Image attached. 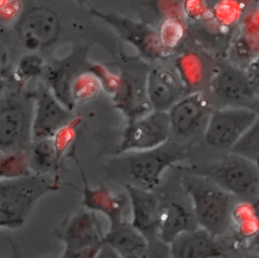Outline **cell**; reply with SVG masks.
<instances>
[{
    "label": "cell",
    "instance_id": "cell-5",
    "mask_svg": "<svg viewBox=\"0 0 259 258\" xmlns=\"http://www.w3.org/2000/svg\"><path fill=\"white\" fill-rule=\"evenodd\" d=\"M126 154L128 171L137 182L136 185L150 190L160 183L166 169L182 161L186 156L184 148L172 140L151 150Z\"/></svg>",
    "mask_w": 259,
    "mask_h": 258
},
{
    "label": "cell",
    "instance_id": "cell-12",
    "mask_svg": "<svg viewBox=\"0 0 259 258\" xmlns=\"http://www.w3.org/2000/svg\"><path fill=\"white\" fill-rule=\"evenodd\" d=\"M15 29L22 46L30 52L45 50L59 36L58 15L47 7H31L16 22Z\"/></svg>",
    "mask_w": 259,
    "mask_h": 258
},
{
    "label": "cell",
    "instance_id": "cell-9",
    "mask_svg": "<svg viewBox=\"0 0 259 258\" xmlns=\"http://www.w3.org/2000/svg\"><path fill=\"white\" fill-rule=\"evenodd\" d=\"M171 140L167 111L152 110L142 117L127 121L121 135L118 153L146 151Z\"/></svg>",
    "mask_w": 259,
    "mask_h": 258
},
{
    "label": "cell",
    "instance_id": "cell-15",
    "mask_svg": "<svg viewBox=\"0 0 259 258\" xmlns=\"http://www.w3.org/2000/svg\"><path fill=\"white\" fill-rule=\"evenodd\" d=\"M146 89L153 110L168 111L185 95V85L181 76L165 67L149 69Z\"/></svg>",
    "mask_w": 259,
    "mask_h": 258
},
{
    "label": "cell",
    "instance_id": "cell-29",
    "mask_svg": "<svg viewBox=\"0 0 259 258\" xmlns=\"http://www.w3.org/2000/svg\"><path fill=\"white\" fill-rule=\"evenodd\" d=\"M81 119L79 117H74L68 124L63 126L54 137L53 142L58 158L61 160L62 156L72 144L76 135V127L80 123Z\"/></svg>",
    "mask_w": 259,
    "mask_h": 258
},
{
    "label": "cell",
    "instance_id": "cell-7",
    "mask_svg": "<svg viewBox=\"0 0 259 258\" xmlns=\"http://www.w3.org/2000/svg\"><path fill=\"white\" fill-rule=\"evenodd\" d=\"M258 113L246 106H226L212 110L203 137L208 145L231 150L258 117Z\"/></svg>",
    "mask_w": 259,
    "mask_h": 258
},
{
    "label": "cell",
    "instance_id": "cell-19",
    "mask_svg": "<svg viewBox=\"0 0 259 258\" xmlns=\"http://www.w3.org/2000/svg\"><path fill=\"white\" fill-rule=\"evenodd\" d=\"M83 188L82 203L86 209L94 212L103 213L109 221V227L114 226L123 221L124 196L111 193L105 186L100 185L97 188H92L87 183L84 172L80 169Z\"/></svg>",
    "mask_w": 259,
    "mask_h": 258
},
{
    "label": "cell",
    "instance_id": "cell-21",
    "mask_svg": "<svg viewBox=\"0 0 259 258\" xmlns=\"http://www.w3.org/2000/svg\"><path fill=\"white\" fill-rule=\"evenodd\" d=\"M193 217L183 204L168 200L160 202L158 216V238L170 244L181 233L197 228Z\"/></svg>",
    "mask_w": 259,
    "mask_h": 258
},
{
    "label": "cell",
    "instance_id": "cell-16",
    "mask_svg": "<svg viewBox=\"0 0 259 258\" xmlns=\"http://www.w3.org/2000/svg\"><path fill=\"white\" fill-rule=\"evenodd\" d=\"M125 190L132 206L131 224L149 241L158 238L160 200L150 189L126 183Z\"/></svg>",
    "mask_w": 259,
    "mask_h": 258
},
{
    "label": "cell",
    "instance_id": "cell-27",
    "mask_svg": "<svg viewBox=\"0 0 259 258\" xmlns=\"http://www.w3.org/2000/svg\"><path fill=\"white\" fill-rule=\"evenodd\" d=\"M158 35L163 48L172 53V51L179 45L185 34V27L183 23L174 16H168L161 22Z\"/></svg>",
    "mask_w": 259,
    "mask_h": 258
},
{
    "label": "cell",
    "instance_id": "cell-13",
    "mask_svg": "<svg viewBox=\"0 0 259 258\" xmlns=\"http://www.w3.org/2000/svg\"><path fill=\"white\" fill-rule=\"evenodd\" d=\"M65 251H81L100 247L104 243V233L94 211L81 210L69 219L57 232Z\"/></svg>",
    "mask_w": 259,
    "mask_h": 258
},
{
    "label": "cell",
    "instance_id": "cell-18",
    "mask_svg": "<svg viewBox=\"0 0 259 258\" xmlns=\"http://www.w3.org/2000/svg\"><path fill=\"white\" fill-rule=\"evenodd\" d=\"M82 58L79 56H69L65 59L57 60L51 65H46L45 77L47 87L50 89L56 99L66 108L72 110L75 102L71 97V84L76 77L77 66L81 65Z\"/></svg>",
    "mask_w": 259,
    "mask_h": 258
},
{
    "label": "cell",
    "instance_id": "cell-28",
    "mask_svg": "<svg viewBox=\"0 0 259 258\" xmlns=\"http://www.w3.org/2000/svg\"><path fill=\"white\" fill-rule=\"evenodd\" d=\"M86 71L95 76L100 84L101 89H103L107 94L114 96L120 84L119 75H115L109 72L107 68L101 64H91L88 66Z\"/></svg>",
    "mask_w": 259,
    "mask_h": 258
},
{
    "label": "cell",
    "instance_id": "cell-37",
    "mask_svg": "<svg viewBox=\"0 0 259 258\" xmlns=\"http://www.w3.org/2000/svg\"><path fill=\"white\" fill-rule=\"evenodd\" d=\"M255 206L257 207V209L259 210V198H258V200H257V202H256V204H255Z\"/></svg>",
    "mask_w": 259,
    "mask_h": 258
},
{
    "label": "cell",
    "instance_id": "cell-26",
    "mask_svg": "<svg viewBox=\"0 0 259 258\" xmlns=\"http://www.w3.org/2000/svg\"><path fill=\"white\" fill-rule=\"evenodd\" d=\"M101 89L98 80L90 72L84 71L76 75L71 84V97L75 104L95 98Z\"/></svg>",
    "mask_w": 259,
    "mask_h": 258
},
{
    "label": "cell",
    "instance_id": "cell-39",
    "mask_svg": "<svg viewBox=\"0 0 259 258\" xmlns=\"http://www.w3.org/2000/svg\"><path fill=\"white\" fill-rule=\"evenodd\" d=\"M10 258H18V256H17V254H16L15 256H13V257H10Z\"/></svg>",
    "mask_w": 259,
    "mask_h": 258
},
{
    "label": "cell",
    "instance_id": "cell-36",
    "mask_svg": "<svg viewBox=\"0 0 259 258\" xmlns=\"http://www.w3.org/2000/svg\"><path fill=\"white\" fill-rule=\"evenodd\" d=\"M6 1H7V0H0V8L6 3Z\"/></svg>",
    "mask_w": 259,
    "mask_h": 258
},
{
    "label": "cell",
    "instance_id": "cell-32",
    "mask_svg": "<svg viewBox=\"0 0 259 258\" xmlns=\"http://www.w3.org/2000/svg\"><path fill=\"white\" fill-rule=\"evenodd\" d=\"M19 0H7L6 3L0 8V20L2 22H9L19 14L20 11Z\"/></svg>",
    "mask_w": 259,
    "mask_h": 258
},
{
    "label": "cell",
    "instance_id": "cell-38",
    "mask_svg": "<svg viewBox=\"0 0 259 258\" xmlns=\"http://www.w3.org/2000/svg\"><path fill=\"white\" fill-rule=\"evenodd\" d=\"M248 258H259V255H255V256H251V257H248Z\"/></svg>",
    "mask_w": 259,
    "mask_h": 258
},
{
    "label": "cell",
    "instance_id": "cell-34",
    "mask_svg": "<svg viewBox=\"0 0 259 258\" xmlns=\"http://www.w3.org/2000/svg\"><path fill=\"white\" fill-rule=\"evenodd\" d=\"M94 258H121L117 252L107 243H103L98 249Z\"/></svg>",
    "mask_w": 259,
    "mask_h": 258
},
{
    "label": "cell",
    "instance_id": "cell-11",
    "mask_svg": "<svg viewBox=\"0 0 259 258\" xmlns=\"http://www.w3.org/2000/svg\"><path fill=\"white\" fill-rule=\"evenodd\" d=\"M29 94L33 100L32 142L53 139L63 126L74 118L72 110L60 103L47 86L40 84Z\"/></svg>",
    "mask_w": 259,
    "mask_h": 258
},
{
    "label": "cell",
    "instance_id": "cell-1",
    "mask_svg": "<svg viewBox=\"0 0 259 258\" xmlns=\"http://www.w3.org/2000/svg\"><path fill=\"white\" fill-rule=\"evenodd\" d=\"M181 186L191 199L192 213L199 228L213 237L231 227L234 196L201 174L190 172L181 176Z\"/></svg>",
    "mask_w": 259,
    "mask_h": 258
},
{
    "label": "cell",
    "instance_id": "cell-31",
    "mask_svg": "<svg viewBox=\"0 0 259 258\" xmlns=\"http://www.w3.org/2000/svg\"><path fill=\"white\" fill-rule=\"evenodd\" d=\"M147 258H171L169 245L159 238L149 241V251Z\"/></svg>",
    "mask_w": 259,
    "mask_h": 258
},
{
    "label": "cell",
    "instance_id": "cell-33",
    "mask_svg": "<svg viewBox=\"0 0 259 258\" xmlns=\"http://www.w3.org/2000/svg\"><path fill=\"white\" fill-rule=\"evenodd\" d=\"M246 71L255 84V87L259 93V55L248 65Z\"/></svg>",
    "mask_w": 259,
    "mask_h": 258
},
{
    "label": "cell",
    "instance_id": "cell-25",
    "mask_svg": "<svg viewBox=\"0 0 259 258\" xmlns=\"http://www.w3.org/2000/svg\"><path fill=\"white\" fill-rule=\"evenodd\" d=\"M27 152L0 154V179H12L31 175Z\"/></svg>",
    "mask_w": 259,
    "mask_h": 258
},
{
    "label": "cell",
    "instance_id": "cell-23",
    "mask_svg": "<svg viewBox=\"0 0 259 258\" xmlns=\"http://www.w3.org/2000/svg\"><path fill=\"white\" fill-rule=\"evenodd\" d=\"M233 223L238 235L253 238L259 234V210L253 203L239 201L232 209L231 225Z\"/></svg>",
    "mask_w": 259,
    "mask_h": 258
},
{
    "label": "cell",
    "instance_id": "cell-20",
    "mask_svg": "<svg viewBox=\"0 0 259 258\" xmlns=\"http://www.w3.org/2000/svg\"><path fill=\"white\" fill-rule=\"evenodd\" d=\"M104 242L111 246L121 258H147L149 242L131 222L125 220L109 227Z\"/></svg>",
    "mask_w": 259,
    "mask_h": 258
},
{
    "label": "cell",
    "instance_id": "cell-14",
    "mask_svg": "<svg viewBox=\"0 0 259 258\" xmlns=\"http://www.w3.org/2000/svg\"><path fill=\"white\" fill-rule=\"evenodd\" d=\"M210 90L213 96L231 106H246L258 94L247 71L237 66L221 68L210 80Z\"/></svg>",
    "mask_w": 259,
    "mask_h": 258
},
{
    "label": "cell",
    "instance_id": "cell-35",
    "mask_svg": "<svg viewBox=\"0 0 259 258\" xmlns=\"http://www.w3.org/2000/svg\"><path fill=\"white\" fill-rule=\"evenodd\" d=\"M75 2H77L79 5H85L88 3V0H74Z\"/></svg>",
    "mask_w": 259,
    "mask_h": 258
},
{
    "label": "cell",
    "instance_id": "cell-10",
    "mask_svg": "<svg viewBox=\"0 0 259 258\" xmlns=\"http://www.w3.org/2000/svg\"><path fill=\"white\" fill-rule=\"evenodd\" d=\"M148 67L140 63L124 65L121 68L120 84L117 92L112 96L114 105L126 117L127 121L135 120L153 110L147 95Z\"/></svg>",
    "mask_w": 259,
    "mask_h": 258
},
{
    "label": "cell",
    "instance_id": "cell-24",
    "mask_svg": "<svg viewBox=\"0 0 259 258\" xmlns=\"http://www.w3.org/2000/svg\"><path fill=\"white\" fill-rule=\"evenodd\" d=\"M229 152L247 159L259 168V115Z\"/></svg>",
    "mask_w": 259,
    "mask_h": 258
},
{
    "label": "cell",
    "instance_id": "cell-22",
    "mask_svg": "<svg viewBox=\"0 0 259 258\" xmlns=\"http://www.w3.org/2000/svg\"><path fill=\"white\" fill-rule=\"evenodd\" d=\"M27 159L31 173L36 175H50L60 162L53 139L32 142L27 151Z\"/></svg>",
    "mask_w": 259,
    "mask_h": 258
},
{
    "label": "cell",
    "instance_id": "cell-30",
    "mask_svg": "<svg viewBox=\"0 0 259 258\" xmlns=\"http://www.w3.org/2000/svg\"><path fill=\"white\" fill-rule=\"evenodd\" d=\"M46 64L42 59L37 55L30 54L23 56L19 61L17 68V75L20 77L21 81L31 79L37 76H40L45 73Z\"/></svg>",
    "mask_w": 259,
    "mask_h": 258
},
{
    "label": "cell",
    "instance_id": "cell-4",
    "mask_svg": "<svg viewBox=\"0 0 259 258\" xmlns=\"http://www.w3.org/2000/svg\"><path fill=\"white\" fill-rule=\"evenodd\" d=\"M194 172L206 176L239 201L256 204L259 198V168L241 156L230 153Z\"/></svg>",
    "mask_w": 259,
    "mask_h": 258
},
{
    "label": "cell",
    "instance_id": "cell-17",
    "mask_svg": "<svg viewBox=\"0 0 259 258\" xmlns=\"http://www.w3.org/2000/svg\"><path fill=\"white\" fill-rule=\"evenodd\" d=\"M169 249L171 258H220L224 254L215 237L199 227L181 233Z\"/></svg>",
    "mask_w": 259,
    "mask_h": 258
},
{
    "label": "cell",
    "instance_id": "cell-8",
    "mask_svg": "<svg viewBox=\"0 0 259 258\" xmlns=\"http://www.w3.org/2000/svg\"><path fill=\"white\" fill-rule=\"evenodd\" d=\"M213 109L211 98L205 91L185 94L167 111L171 137L190 139L203 135Z\"/></svg>",
    "mask_w": 259,
    "mask_h": 258
},
{
    "label": "cell",
    "instance_id": "cell-2",
    "mask_svg": "<svg viewBox=\"0 0 259 258\" xmlns=\"http://www.w3.org/2000/svg\"><path fill=\"white\" fill-rule=\"evenodd\" d=\"M59 187V179L50 175L0 179V229L22 227L38 200Z\"/></svg>",
    "mask_w": 259,
    "mask_h": 258
},
{
    "label": "cell",
    "instance_id": "cell-6",
    "mask_svg": "<svg viewBox=\"0 0 259 258\" xmlns=\"http://www.w3.org/2000/svg\"><path fill=\"white\" fill-rule=\"evenodd\" d=\"M90 13L111 26L119 38L135 47L143 60L160 61L172 55L163 48L158 31L153 26L116 13L102 12L93 7H90Z\"/></svg>",
    "mask_w": 259,
    "mask_h": 258
},
{
    "label": "cell",
    "instance_id": "cell-3",
    "mask_svg": "<svg viewBox=\"0 0 259 258\" xmlns=\"http://www.w3.org/2000/svg\"><path fill=\"white\" fill-rule=\"evenodd\" d=\"M33 100L19 85L0 91V154L27 152L31 145Z\"/></svg>",
    "mask_w": 259,
    "mask_h": 258
}]
</instances>
